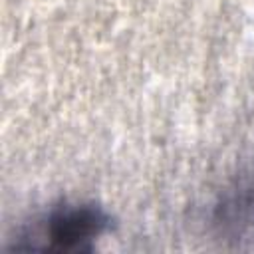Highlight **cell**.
<instances>
[{
    "instance_id": "6da1fadb",
    "label": "cell",
    "mask_w": 254,
    "mask_h": 254,
    "mask_svg": "<svg viewBox=\"0 0 254 254\" xmlns=\"http://www.w3.org/2000/svg\"><path fill=\"white\" fill-rule=\"evenodd\" d=\"M109 214L97 204H62L50 210L42 236L52 250H89L91 240L99 238L109 228Z\"/></svg>"
}]
</instances>
